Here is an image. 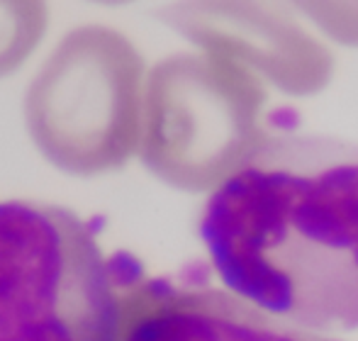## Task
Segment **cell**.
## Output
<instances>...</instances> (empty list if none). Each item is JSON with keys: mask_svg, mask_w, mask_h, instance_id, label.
I'll list each match as a JSON object with an SVG mask.
<instances>
[{"mask_svg": "<svg viewBox=\"0 0 358 341\" xmlns=\"http://www.w3.org/2000/svg\"><path fill=\"white\" fill-rule=\"evenodd\" d=\"M198 229L231 295L300 329L358 332V144L264 139L213 188Z\"/></svg>", "mask_w": 358, "mask_h": 341, "instance_id": "6da1fadb", "label": "cell"}, {"mask_svg": "<svg viewBox=\"0 0 358 341\" xmlns=\"http://www.w3.org/2000/svg\"><path fill=\"white\" fill-rule=\"evenodd\" d=\"M127 300L93 227L42 200H0V341H120Z\"/></svg>", "mask_w": 358, "mask_h": 341, "instance_id": "7a4b0ae2", "label": "cell"}, {"mask_svg": "<svg viewBox=\"0 0 358 341\" xmlns=\"http://www.w3.org/2000/svg\"><path fill=\"white\" fill-rule=\"evenodd\" d=\"M144 59L122 32L76 27L37 68L22 100L37 152L78 178L122 168L142 132Z\"/></svg>", "mask_w": 358, "mask_h": 341, "instance_id": "3957f363", "label": "cell"}, {"mask_svg": "<svg viewBox=\"0 0 358 341\" xmlns=\"http://www.w3.org/2000/svg\"><path fill=\"white\" fill-rule=\"evenodd\" d=\"M256 81L217 54H173L144 78L139 157L180 190L215 188L259 144Z\"/></svg>", "mask_w": 358, "mask_h": 341, "instance_id": "277c9868", "label": "cell"}, {"mask_svg": "<svg viewBox=\"0 0 358 341\" xmlns=\"http://www.w3.org/2000/svg\"><path fill=\"white\" fill-rule=\"evenodd\" d=\"M159 17L208 54L259 66L295 93L329 76V52L278 0H176Z\"/></svg>", "mask_w": 358, "mask_h": 341, "instance_id": "5b68a950", "label": "cell"}, {"mask_svg": "<svg viewBox=\"0 0 358 341\" xmlns=\"http://www.w3.org/2000/svg\"><path fill=\"white\" fill-rule=\"evenodd\" d=\"M120 341H344L287 324L224 288L166 290L127 305Z\"/></svg>", "mask_w": 358, "mask_h": 341, "instance_id": "8992f818", "label": "cell"}, {"mask_svg": "<svg viewBox=\"0 0 358 341\" xmlns=\"http://www.w3.org/2000/svg\"><path fill=\"white\" fill-rule=\"evenodd\" d=\"M47 22V0H0V78L22 68L42 42Z\"/></svg>", "mask_w": 358, "mask_h": 341, "instance_id": "52a82bcc", "label": "cell"}, {"mask_svg": "<svg viewBox=\"0 0 358 341\" xmlns=\"http://www.w3.org/2000/svg\"><path fill=\"white\" fill-rule=\"evenodd\" d=\"M341 44L358 47V0H287Z\"/></svg>", "mask_w": 358, "mask_h": 341, "instance_id": "ba28073f", "label": "cell"}, {"mask_svg": "<svg viewBox=\"0 0 358 341\" xmlns=\"http://www.w3.org/2000/svg\"><path fill=\"white\" fill-rule=\"evenodd\" d=\"M90 3H100V5H127V3H132V0H90Z\"/></svg>", "mask_w": 358, "mask_h": 341, "instance_id": "9c48e42d", "label": "cell"}]
</instances>
